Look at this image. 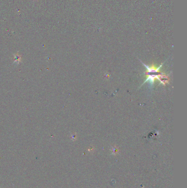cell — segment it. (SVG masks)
<instances>
[{
	"label": "cell",
	"mask_w": 187,
	"mask_h": 188,
	"mask_svg": "<svg viewBox=\"0 0 187 188\" xmlns=\"http://www.w3.org/2000/svg\"><path fill=\"white\" fill-rule=\"evenodd\" d=\"M142 63L143 64V65H144L146 67V68L147 69V72H146L147 79H146V80L145 81V82L143 84H144L147 82H149L150 85H153L154 83L155 80L156 79L159 80L160 76L163 73H161L159 72V69L161 67L162 65L160 66L158 68H156L153 65H152L151 66H149L142 62Z\"/></svg>",
	"instance_id": "6da1fadb"
}]
</instances>
